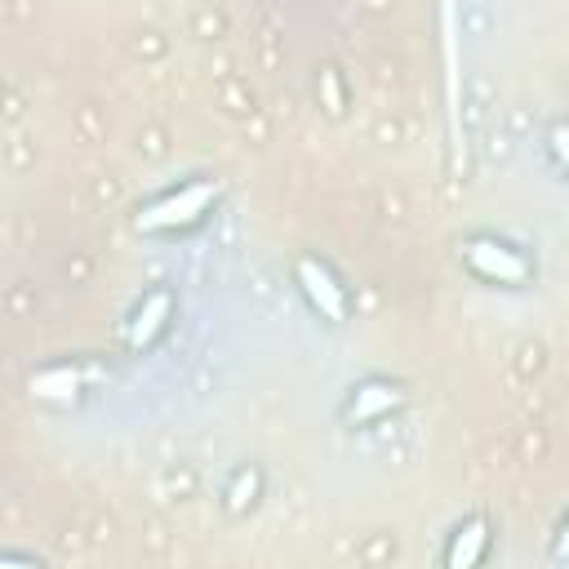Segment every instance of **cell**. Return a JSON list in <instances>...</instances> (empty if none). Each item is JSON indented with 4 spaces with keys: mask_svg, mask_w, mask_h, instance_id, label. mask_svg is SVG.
<instances>
[{
    "mask_svg": "<svg viewBox=\"0 0 569 569\" xmlns=\"http://www.w3.org/2000/svg\"><path fill=\"white\" fill-rule=\"evenodd\" d=\"M213 200L209 182H187L182 191H169L164 200H156L147 213H138V227H178V222H196Z\"/></svg>",
    "mask_w": 569,
    "mask_h": 569,
    "instance_id": "6da1fadb",
    "label": "cell"
},
{
    "mask_svg": "<svg viewBox=\"0 0 569 569\" xmlns=\"http://www.w3.org/2000/svg\"><path fill=\"white\" fill-rule=\"evenodd\" d=\"M467 267L476 271V276H485V280H498V284H511V280H525V258L511 249V244H502V240H471L467 244Z\"/></svg>",
    "mask_w": 569,
    "mask_h": 569,
    "instance_id": "7a4b0ae2",
    "label": "cell"
},
{
    "mask_svg": "<svg viewBox=\"0 0 569 569\" xmlns=\"http://www.w3.org/2000/svg\"><path fill=\"white\" fill-rule=\"evenodd\" d=\"M298 284H302V293L311 298V307H316L325 320H342V316H347V293H342V284H338L320 262L302 258V262H298Z\"/></svg>",
    "mask_w": 569,
    "mask_h": 569,
    "instance_id": "3957f363",
    "label": "cell"
},
{
    "mask_svg": "<svg viewBox=\"0 0 569 569\" xmlns=\"http://www.w3.org/2000/svg\"><path fill=\"white\" fill-rule=\"evenodd\" d=\"M396 400H400V391H396L391 382H365V387H356V396H351V405H347V418L373 422V418H382Z\"/></svg>",
    "mask_w": 569,
    "mask_h": 569,
    "instance_id": "277c9868",
    "label": "cell"
},
{
    "mask_svg": "<svg viewBox=\"0 0 569 569\" xmlns=\"http://www.w3.org/2000/svg\"><path fill=\"white\" fill-rule=\"evenodd\" d=\"M485 547H489V533H485V520H467L458 533H453V542L445 547V565H476L480 556H485Z\"/></svg>",
    "mask_w": 569,
    "mask_h": 569,
    "instance_id": "5b68a950",
    "label": "cell"
},
{
    "mask_svg": "<svg viewBox=\"0 0 569 569\" xmlns=\"http://www.w3.org/2000/svg\"><path fill=\"white\" fill-rule=\"evenodd\" d=\"M147 302H151V307H147V311H138V320H133V333H129V338H133V347H142V342H147V338H151V333L164 325L160 316L169 311V298H164V293H151Z\"/></svg>",
    "mask_w": 569,
    "mask_h": 569,
    "instance_id": "8992f818",
    "label": "cell"
}]
</instances>
